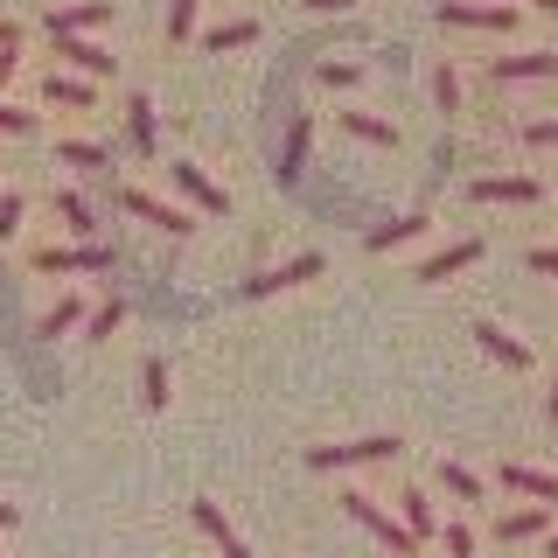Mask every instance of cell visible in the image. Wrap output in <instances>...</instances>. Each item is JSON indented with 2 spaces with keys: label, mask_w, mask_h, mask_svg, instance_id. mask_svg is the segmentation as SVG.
Instances as JSON below:
<instances>
[{
  "label": "cell",
  "mask_w": 558,
  "mask_h": 558,
  "mask_svg": "<svg viewBox=\"0 0 558 558\" xmlns=\"http://www.w3.org/2000/svg\"><path fill=\"white\" fill-rule=\"evenodd\" d=\"M405 440L398 433H371V440H349V447H307V468L328 475V468H356V461H398Z\"/></svg>",
  "instance_id": "6da1fadb"
},
{
  "label": "cell",
  "mask_w": 558,
  "mask_h": 558,
  "mask_svg": "<svg viewBox=\"0 0 558 558\" xmlns=\"http://www.w3.org/2000/svg\"><path fill=\"white\" fill-rule=\"evenodd\" d=\"M307 133H314V119H293V133H287V154H279V182H301V161H307Z\"/></svg>",
  "instance_id": "44dd1931"
},
{
  "label": "cell",
  "mask_w": 558,
  "mask_h": 558,
  "mask_svg": "<svg viewBox=\"0 0 558 558\" xmlns=\"http://www.w3.org/2000/svg\"><path fill=\"white\" fill-rule=\"evenodd\" d=\"M77 322H92V314H84V301H77V293H63V301L49 307L43 322H35V336H43V342H57L63 328H77Z\"/></svg>",
  "instance_id": "ffe728a7"
},
{
  "label": "cell",
  "mask_w": 558,
  "mask_h": 558,
  "mask_svg": "<svg viewBox=\"0 0 558 558\" xmlns=\"http://www.w3.org/2000/svg\"><path fill=\"white\" fill-rule=\"evenodd\" d=\"M398 523H405V531L418 537V545H426V537H440V517H433V502H426V488H405V496H398Z\"/></svg>",
  "instance_id": "e0dca14e"
},
{
  "label": "cell",
  "mask_w": 558,
  "mask_h": 558,
  "mask_svg": "<svg viewBox=\"0 0 558 558\" xmlns=\"http://www.w3.org/2000/svg\"><path fill=\"white\" fill-rule=\"evenodd\" d=\"M0 49H22V28L14 22H0Z\"/></svg>",
  "instance_id": "ab89813d"
},
{
  "label": "cell",
  "mask_w": 558,
  "mask_h": 558,
  "mask_svg": "<svg viewBox=\"0 0 558 558\" xmlns=\"http://www.w3.org/2000/svg\"><path fill=\"white\" fill-rule=\"evenodd\" d=\"M57 161L84 168V174H98V168H112V154H105L98 140H57Z\"/></svg>",
  "instance_id": "603a6c76"
},
{
  "label": "cell",
  "mask_w": 558,
  "mask_h": 558,
  "mask_svg": "<svg viewBox=\"0 0 558 558\" xmlns=\"http://www.w3.org/2000/svg\"><path fill=\"white\" fill-rule=\"evenodd\" d=\"M119 203H126L140 223L168 231V238H189V231H196V217H189V209H174V203H161V196H147V189H119Z\"/></svg>",
  "instance_id": "5b68a950"
},
{
  "label": "cell",
  "mask_w": 558,
  "mask_h": 558,
  "mask_svg": "<svg viewBox=\"0 0 558 558\" xmlns=\"http://www.w3.org/2000/svg\"><path fill=\"white\" fill-rule=\"evenodd\" d=\"M57 57L70 63V70H84V77H112V70H119V57H105V49L98 43H84V35H57Z\"/></svg>",
  "instance_id": "9c48e42d"
},
{
  "label": "cell",
  "mask_w": 558,
  "mask_h": 558,
  "mask_svg": "<svg viewBox=\"0 0 558 558\" xmlns=\"http://www.w3.org/2000/svg\"><path fill=\"white\" fill-rule=\"evenodd\" d=\"M43 92L57 98V105H92V77H49Z\"/></svg>",
  "instance_id": "83f0119b"
},
{
  "label": "cell",
  "mask_w": 558,
  "mask_h": 558,
  "mask_svg": "<svg viewBox=\"0 0 558 558\" xmlns=\"http://www.w3.org/2000/svg\"><path fill=\"white\" fill-rule=\"evenodd\" d=\"M502 488H510V496H531V502H558V475L551 468H531V461L502 468Z\"/></svg>",
  "instance_id": "30bf717a"
},
{
  "label": "cell",
  "mask_w": 558,
  "mask_h": 558,
  "mask_svg": "<svg viewBox=\"0 0 558 558\" xmlns=\"http://www.w3.org/2000/svg\"><path fill=\"white\" fill-rule=\"evenodd\" d=\"M475 342L488 349V356L502 363V371H531V349H523L510 328H496V322H475Z\"/></svg>",
  "instance_id": "5bb4252c"
},
{
  "label": "cell",
  "mask_w": 558,
  "mask_h": 558,
  "mask_svg": "<svg viewBox=\"0 0 558 558\" xmlns=\"http://www.w3.org/2000/svg\"><path fill=\"white\" fill-rule=\"evenodd\" d=\"M342 126L356 133V140H377V147H391V140H398L391 119H371V112H342Z\"/></svg>",
  "instance_id": "4316f807"
},
{
  "label": "cell",
  "mask_w": 558,
  "mask_h": 558,
  "mask_svg": "<svg viewBox=\"0 0 558 558\" xmlns=\"http://www.w3.org/2000/svg\"><path fill=\"white\" fill-rule=\"evenodd\" d=\"M433 14H440L447 28H496V35L517 28V8H496V0H440Z\"/></svg>",
  "instance_id": "277c9868"
},
{
  "label": "cell",
  "mask_w": 558,
  "mask_h": 558,
  "mask_svg": "<svg viewBox=\"0 0 558 558\" xmlns=\"http://www.w3.org/2000/svg\"><path fill=\"white\" fill-rule=\"evenodd\" d=\"M126 126H133V147L154 154V133H161V119H154V98H147V92L126 98Z\"/></svg>",
  "instance_id": "d6986e66"
},
{
  "label": "cell",
  "mask_w": 558,
  "mask_h": 558,
  "mask_svg": "<svg viewBox=\"0 0 558 558\" xmlns=\"http://www.w3.org/2000/svg\"><path fill=\"white\" fill-rule=\"evenodd\" d=\"M14 523H22V510H14V502H0V531H14Z\"/></svg>",
  "instance_id": "60d3db41"
},
{
  "label": "cell",
  "mask_w": 558,
  "mask_h": 558,
  "mask_svg": "<svg viewBox=\"0 0 558 558\" xmlns=\"http://www.w3.org/2000/svg\"><path fill=\"white\" fill-rule=\"evenodd\" d=\"M14 70H22V49H0V84H8Z\"/></svg>",
  "instance_id": "f35d334b"
},
{
  "label": "cell",
  "mask_w": 558,
  "mask_h": 558,
  "mask_svg": "<svg viewBox=\"0 0 558 558\" xmlns=\"http://www.w3.org/2000/svg\"><path fill=\"white\" fill-rule=\"evenodd\" d=\"M189 517H196V531L209 537V545H217L223 558H252V545H244V537L231 531V523H223V510L217 502H189Z\"/></svg>",
  "instance_id": "ba28073f"
},
{
  "label": "cell",
  "mask_w": 558,
  "mask_h": 558,
  "mask_svg": "<svg viewBox=\"0 0 558 558\" xmlns=\"http://www.w3.org/2000/svg\"><path fill=\"white\" fill-rule=\"evenodd\" d=\"M426 209H405V217H391V223H377V231L371 238H363V244H371V252H391V244H405V238H418V231H426Z\"/></svg>",
  "instance_id": "ac0fdd59"
},
{
  "label": "cell",
  "mask_w": 558,
  "mask_h": 558,
  "mask_svg": "<svg viewBox=\"0 0 558 558\" xmlns=\"http://www.w3.org/2000/svg\"><path fill=\"white\" fill-rule=\"evenodd\" d=\"M482 203H545V182L537 174H488V182H475Z\"/></svg>",
  "instance_id": "8fae6325"
},
{
  "label": "cell",
  "mask_w": 558,
  "mask_h": 558,
  "mask_svg": "<svg viewBox=\"0 0 558 558\" xmlns=\"http://www.w3.org/2000/svg\"><path fill=\"white\" fill-rule=\"evenodd\" d=\"M307 14H342V8H356V0H301Z\"/></svg>",
  "instance_id": "74e56055"
},
{
  "label": "cell",
  "mask_w": 558,
  "mask_h": 558,
  "mask_svg": "<svg viewBox=\"0 0 558 558\" xmlns=\"http://www.w3.org/2000/svg\"><path fill=\"white\" fill-rule=\"evenodd\" d=\"M105 266H112L105 244H49V252H35V272H105Z\"/></svg>",
  "instance_id": "8992f818"
},
{
  "label": "cell",
  "mask_w": 558,
  "mask_h": 558,
  "mask_svg": "<svg viewBox=\"0 0 558 558\" xmlns=\"http://www.w3.org/2000/svg\"><path fill=\"white\" fill-rule=\"evenodd\" d=\"M98 22H112V0H70V8L49 14V35H84Z\"/></svg>",
  "instance_id": "4fadbf2b"
},
{
  "label": "cell",
  "mask_w": 558,
  "mask_h": 558,
  "mask_svg": "<svg viewBox=\"0 0 558 558\" xmlns=\"http://www.w3.org/2000/svg\"><path fill=\"white\" fill-rule=\"evenodd\" d=\"M244 43H258V22H223V28H209V35H203L209 57H223V49H244Z\"/></svg>",
  "instance_id": "cb8c5ba5"
},
{
  "label": "cell",
  "mask_w": 558,
  "mask_h": 558,
  "mask_svg": "<svg viewBox=\"0 0 558 558\" xmlns=\"http://www.w3.org/2000/svg\"><path fill=\"white\" fill-rule=\"evenodd\" d=\"M307 279H322V252H301V258H287V266H272V272H252L244 279V301H272V293L307 287Z\"/></svg>",
  "instance_id": "3957f363"
},
{
  "label": "cell",
  "mask_w": 558,
  "mask_h": 558,
  "mask_svg": "<svg viewBox=\"0 0 558 558\" xmlns=\"http://www.w3.org/2000/svg\"><path fill=\"white\" fill-rule=\"evenodd\" d=\"M196 35V0H168V43H189Z\"/></svg>",
  "instance_id": "f1b7e54d"
},
{
  "label": "cell",
  "mask_w": 558,
  "mask_h": 558,
  "mask_svg": "<svg viewBox=\"0 0 558 558\" xmlns=\"http://www.w3.org/2000/svg\"><path fill=\"white\" fill-rule=\"evenodd\" d=\"M22 196H14V189H8V196H0V238H14V231H22Z\"/></svg>",
  "instance_id": "836d02e7"
},
{
  "label": "cell",
  "mask_w": 558,
  "mask_h": 558,
  "mask_svg": "<svg viewBox=\"0 0 558 558\" xmlns=\"http://www.w3.org/2000/svg\"><path fill=\"white\" fill-rule=\"evenodd\" d=\"M502 545H523V537H551V502H531V510H510L496 523Z\"/></svg>",
  "instance_id": "9a60e30c"
},
{
  "label": "cell",
  "mask_w": 558,
  "mask_h": 558,
  "mask_svg": "<svg viewBox=\"0 0 558 558\" xmlns=\"http://www.w3.org/2000/svg\"><path fill=\"white\" fill-rule=\"evenodd\" d=\"M57 217H63V223H70L77 238H92V203H84L77 189H63V196H57Z\"/></svg>",
  "instance_id": "484cf974"
},
{
  "label": "cell",
  "mask_w": 558,
  "mask_h": 558,
  "mask_svg": "<svg viewBox=\"0 0 558 558\" xmlns=\"http://www.w3.org/2000/svg\"><path fill=\"white\" fill-rule=\"evenodd\" d=\"M475 258H482V244H475V238H461V244H447V252H433L412 279H418V287H440V279H453L461 266H475Z\"/></svg>",
  "instance_id": "7c38bea8"
},
{
  "label": "cell",
  "mask_w": 558,
  "mask_h": 558,
  "mask_svg": "<svg viewBox=\"0 0 558 558\" xmlns=\"http://www.w3.org/2000/svg\"><path fill=\"white\" fill-rule=\"evenodd\" d=\"M537 8H551V14H558V0H537Z\"/></svg>",
  "instance_id": "ee69618b"
},
{
  "label": "cell",
  "mask_w": 558,
  "mask_h": 558,
  "mask_svg": "<svg viewBox=\"0 0 558 558\" xmlns=\"http://www.w3.org/2000/svg\"><path fill=\"white\" fill-rule=\"evenodd\" d=\"M523 266H531V272H558V244H531V252H523Z\"/></svg>",
  "instance_id": "d590c367"
},
{
  "label": "cell",
  "mask_w": 558,
  "mask_h": 558,
  "mask_svg": "<svg viewBox=\"0 0 558 558\" xmlns=\"http://www.w3.org/2000/svg\"><path fill=\"white\" fill-rule=\"evenodd\" d=\"M523 140H531V147H558V119H531Z\"/></svg>",
  "instance_id": "8d00e7d4"
},
{
  "label": "cell",
  "mask_w": 558,
  "mask_h": 558,
  "mask_svg": "<svg viewBox=\"0 0 558 558\" xmlns=\"http://www.w3.org/2000/svg\"><path fill=\"white\" fill-rule=\"evenodd\" d=\"M440 545H447V558H475V531H468V523H447Z\"/></svg>",
  "instance_id": "1f68e13d"
},
{
  "label": "cell",
  "mask_w": 558,
  "mask_h": 558,
  "mask_svg": "<svg viewBox=\"0 0 558 558\" xmlns=\"http://www.w3.org/2000/svg\"><path fill=\"white\" fill-rule=\"evenodd\" d=\"M168 174H174V189H182V196L196 203V209H209V217H223V209H231V196H223V189L209 182V174H203L196 161H174Z\"/></svg>",
  "instance_id": "52a82bcc"
},
{
  "label": "cell",
  "mask_w": 558,
  "mask_h": 558,
  "mask_svg": "<svg viewBox=\"0 0 558 558\" xmlns=\"http://www.w3.org/2000/svg\"><path fill=\"white\" fill-rule=\"evenodd\" d=\"M433 98H440V112H461V77H453V63L433 70Z\"/></svg>",
  "instance_id": "f546056e"
},
{
  "label": "cell",
  "mask_w": 558,
  "mask_h": 558,
  "mask_svg": "<svg viewBox=\"0 0 558 558\" xmlns=\"http://www.w3.org/2000/svg\"><path fill=\"white\" fill-rule=\"evenodd\" d=\"M140 405H147V412H168V363L161 356L140 363Z\"/></svg>",
  "instance_id": "7402d4cb"
},
{
  "label": "cell",
  "mask_w": 558,
  "mask_h": 558,
  "mask_svg": "<svg viewBox=\"0 0 558 558\" xmlns=\"http://www.w3.org/2000/svg\"><path fill=\"white\" fill-rule=\"evenodd\" d=\"M336 502H342V510H349V517H356V523H363V531H371V537H377V545H391L398 558H412V551H418V537L405 531V523H391V517H384V510H377V502H371V496H356V488H349V496H336Z\"/></svg>",
  "instance_id": "7a4b0ae2"
},
{
  "label": "cell",
  "mask_w": 558,
  "mask_h": 558,
  "mask_svg": "<svg viewBox=\"0 0 558 558\" xmlns=\"http://www.w3.org/2000/svg\"><path fill=\"white\" fill-rule=\"evenodd\" d=\"M545 558H558V537H545Z\"/></svg>",
  "instance_id": "7bdbcfd3"
},
{
  "label": "cell",
  "mask_w": 558,
  "mask_h": 558,
  "mask_svg": "<svg viewBox=\"0 0 558 558\" xmlns=\"http://www.w3.org/2000/svg\"><path fill=\"white\" fill-rule=\"evenodd\" d=\"M0 133H35V112H22V105H0Z\"/></svg>",
  "instance_id": "e575fe53"
},
{
  "label": "cell",
  "mask_w": 558,
  "mask_h": 558,
  "mask_svg": "<svg viewBox=\"0 0 558 558\" xmlns=\"http://www.w3.org/2000/svg\"><path fill=\"white\" fill-rule=\"evenodd\" d=\"M523 77H558V49H531V57H496V84H523Z\"/></svg>",
  "instance_id": "2e32d148"
},
{
  "label": "cell",
  "mask_w": 558,
  "mask_h": 558,
  "mask_svg": "<svg viewBox=\"0 0 558 558\" xmlns=\"http://www.w3.org/2000/svg\"><path fill=\"white\" fill-rule=\"evenodd\" d=\"M440 488H447V496H461V502H482V475H475V468H461V461H440Z\"/></svg>",
  "instance_id": "d4e9b609"
},
{
  "label": "cell",
  "mask_w": 558,
  "mask_h": 558,
  "mask_svg": "<svg viewBox=\"0 0 558 558\" xmlns=\"http://www.w3.org/2000/svg\"><path fill=\"white\" fill-rule=\"evenodd\" d=\"M119 322H126V301H105V307H92V342H105Z\"/></svg>",
  "instance_id": "4dcf8cb0"
},
{
  "label": "cell",
  "mask_w": 558,
  "mask_h": 558,
  "mask_svg": "<svg viewBox=\"0 0 558 558\" xmlns=\"http://www.w3.org/2000/svg\"><path fill=\"white\" fill-rule=\"evenodd\" d=\"M314 77H322L328 92H349V84H356L363 70H356V63H322V70H314Z\"/></svg>",
  "instance_id": "d6a6232c"
},
{
  "label": "cell",
  "mask_w": 558,
  "mask_h": 558,
  "mask_svg": "<svg viewBox=\"0 0 558 558\" xmlns=\"http://www.w3.org/2000/svg\"><path fill=\"white\" fill-rule=\"evenodd\" d=\"M545 412H551V426H558V377H551V398H545Z\"/></svg>",
  "instance_id": "b9f144b4"
}]
</instances>
